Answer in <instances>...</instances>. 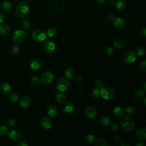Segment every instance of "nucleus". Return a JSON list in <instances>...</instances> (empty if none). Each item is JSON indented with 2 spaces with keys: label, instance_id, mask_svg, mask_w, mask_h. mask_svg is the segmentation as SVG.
Segmentation results:
<instances>
[{
  "label": "nucleus",
  "instance_id": "obj_16",
  "mask_svg": "<svg viewBox=\"0 0 146 146\" xmlns=\"http://www.w3.org/2000/svg\"><path fill=\"white\" fill-rule=\"evenodd\" d=\"M85 115L89 119H94L96 115V111L93 107L90 106L86 108Z\"/></svg>",
  "mask_w": 146,
  "mask_h": 146
},
{
  "label": "nucleus",
  "instance_id": "obj_26",
  "mask_svg": "<svg viewBox=\"0 0 146 146\" xmlns=\"http://www.w3.org/2000/svg\"><path fill=\"white\" fill-rule=\"evenodd\" d=\"M124 112L128 113L129 115H133L136 112V108L133 106H131L129 107H124Z\"/></svg>",
  "mask_w": 146,
  "mask_h": 146
},
{
  "label": "nucleus",
  "instance_id": "obj_44",
  "mask_svg": "<svg viewBox=\"0 0 146 146\" xmlns=\"http://www.w3.org/2000/svg\"><path fill=\"white\" fill-rule=\"evenodd\" d=\"M113 51V49L112 47H108L106 49V53L107 54H111Z\"/></svg>",
  "mask_w": 146,
  "mask_h": 146
},
{
  "label": "nucleus",
  "instance_id": "obj_8",
  "mask_svg": "<svg viewBox=\"0 0 146 146\" xmlns=\"http://www.w3.org/2000/svg\"><path fill=\"white\" fill-rule=\"evenodd\" d=\"M54 79V75L51 71H46L44 72L41 77L40 80L44 84H51Z\"/></svg>",
  "mask_w": 146,
  "mask_h": 146
},
{
  "label": "nucleus",
  "instance_id": "obj_53",
  "mask_svg": "<svg viewBox=\"0 0 146 146\" xmlns=\"http://www.w3.org/2000/svg\"><path fill=\"white\" fill-rule=\"evenodd\" d=\"M120 145H123V146H128V145H129V144H128V143H125V142H124V143H120Z\"/></svg>",
  "mask_w": 146,
  "mask_h": 146
},
{
  "label": "nucleus",
  "instance_id": "obj_34",
  "mask_svg": "<svg viewBox=\"0 0 146 146\" xmlns=\"http://www.w3.org/2000/svg\"><path fill=\"white\" fill-rule=\"evenodd\" d=\"M19 46L17 43L13 44L10 47V52L13 54H15L19 51Z\"/></svg>",
  "mask_w": 146,
  "mask_h": 146
},
{
  "label": "nucleus",
  "instance_id": "obj_50",
  "mask_svg": "<svg viewBox=\"0 0 146 146\" xmlns=\"http://www.w3.org/2000/svg\"><path fill=\"white\" fill-rule=\"evenodd\" d=\"M113 140L116 142V143H117L119 141H120V137L118 136V135H116L114 136L113 137Z\"/></svg>",
  "mask_w": 146,
  "mask_h": 146
},
{
  "label": "nucleus",
  "instance_id": "obj_20",
  "mask_svg": "<svg viewBox=\"0 0 146 146\" xmlns=\"http://www.w3.org/2000/svg\"><path fill=\"white\" fill-rule=\"evenodd\" d=\"M113 44L116 48H121L125 45V41L121 38H117L113 40Z\"/></svg>",
  "mask_w": 146,
  "mask_h": 146
},
{
  "label": "nucleus",
  "instance_id": "obj_4",
  "mask_svg": "<svg viewBox=\"0 0 146 146\" xmlns=\"http://www.w3.org/2000/svg\"><path fill=\"white\" fill-rule=\"evenodd\" d=\"M69 85L70 83L68 79L67 78L61 77L57 80L56 87L59 91L63 92L68 89Z\"/></svg>",
  "mask_w": 146,
  "mask_h": 146
},
{
  "label": "nucleus",
  "instance_id": "obj_31",
  "mask_svg": "<svg viewBox=\"0 0 146 146\" xmlns=\"http://www.w3.org/2000/svg\"><path fill=\"white\" fill-rule=\"evenodd\" d=\"M95 145L96 146H108V143L106 139L104 138H100L96 141Z\"/></svg>",
  "mask_w": 146,
  "mask_h": 146
},
{
  "label": "nucleus",
  "instance_id": "obj_42",
  "mask_svg": "<svg viewBox=\"0 0 146 146\" xmlns=\"http://www.w3.org/2000/svg\"><path fill=\"white\" fill-rule=\"evenodd\" d=\"M94 84H95V86L96 88H97L98 89H100L103 86V82L101 80H97L95 82Z\"/></svg>",
  "mask_w": 146,
  "mask_h": 146
},
{
  "label": "nucleus",
  "instance_id": "obj_15",
  "mask_svg": "<svg viewBox=\"0 0 146 146\" xmlns=\"http://www.w3.org/2000/svg\"><path fill=\"white\" fill-rule=\"evenodd\" d=\"M30 67L33 70L35 71H38L41 68L42 63L39 59L36 58H34L32 59L31 61Z\"/></svg>",
  "mask_w": 146,
  "mask_h": 146
},
{
  "label": "nucleus",
  "instance_id": "obj_6",
  "mask_svg": "<svg viewBox=\"0 0 146 146\" xmlns=\"http://www.w3.org/2000/svg\"><path fill=\"white\" fill-rule=\"evenodd\" d=\"M33 38L38 42H41L42 41H44L46 38V34L42 30H39V29H36L33 31L32 34H31Z\"/></svg>",
  "mask_w": 146,
  "mask_h": 146
},
{
  "label": "nucleus",
  "instance_id": "obj_28",
  "mask_svg": "<svg viewBox=\"0 0 146 146\" xmlns=\"http://www.w3.org/2000/svg\"><path fill=\"white\" fill-rule=\"evenodd\" d=\"M133 95L135 98L137 99H141L144 96V91L141 89H136L134 91Z\"/></svg>",
  "mask_w": 146,
  "mask_h": 146
},
{
  "label": "nucleus",
  "instance_id": "obj_38",
  "mask_svg": "<svg viewBox=\"0 0 146 146\" xmlns=\"http://www.w3.org/2000/svg\"><path fill=\"white\" fill-rule=\"evenodd\" d=\"M137 54L140 56H143L145 53V48L143 46H139L136 49Z\"/></svg>",
  "mask_w": 146,
  "mask_h": 146
},
{
  "label": "nucleus",
  "instance_id": "obj_19",
  "mask_svg": "<svg viewBox=\"0 0 146 146\" xmlns=\"http://www.w3.org/2000/svg\"><path fill=\"white\" fill-rule=\"evenodd\" d=\"M1 7L3 11H4L6 13H9L11 10V5L8 1L6 0L3 1L2 2Z\"/></svg>",
  "mask_w": 146,
  "mask_h": 146
},
{
  "label": "nucleus",
  "instance_id": "obj_40",
  "mask_svg": "<svg viewBox=\"0 0 146 146\" xmlns=\"http://www.w3.org/2000/svg\"><path fill=\"white\" fill-rule=\"evenodd\" d=\"M7 132V128L5 125H0V136H4Z\"/></svg>",
  "mask_w": 146,
  "mask_h": 146
},
{
  "label": "nucleus",
  "instance_id": "obj_43",
  "mask_svg": "<svg viewBox=\"0 0 146 146\" xmlns=\"http://www.w3.org/2000/svg\"><path fill=\"white\" fill-rule=\"evenodd\" d=\"M110 128L112 131H117L119 129V125L116 123H113L111 124Z\"/></svg>",
  "mask_w": 146,
  "mask_h": 146
},
{
  "label": "nucleus",
  "instance_id": "obj_47",
  "mask_svg": "<svg viewBox=\"0 0 146 146\" xmlns=\"http://www.w3.org/2000/svg\"><path fill=\"white\" fill-rule=\"evenodd\" d=\"M115 18V16L112 13H111L110 14H108V19L110 20V21H113L114 19Z\"/></svg>",
  "mask_w": 146,
  "mask_h": 146
},
{
  "label": "nucleus",
  "instance_id": "obj_39",
  "mask_svg": "<svg viewBox=\"0 0 146 146\" xmlns=\"http://www.w3.org/2000/svg\"><path fill=\"white\" fill-rule=\"evenodd\" d=\"M7 125L11 128L14 127L16 125V121L14 118H10L7 120Z\"/></svg>",
  "mask_w": 146,
  "mask_h": 146
},
{
  "label": "nucleus",
  "instance_id": "obj_49",
  "mask_svg": "<svg viewBox=\"0 0 146 146\" xmlns=\"http://www.w3.org/2000/svg\"><path fill=\"white\" fill-rule=\"evenodd\" d=\"M4 19H5L4 15H3V14L2 13V12L0 11V23H2V22H3Z\"/></svg>",
  "mask_w": 146,
  "mask_h": 146
},
{
  "label": "nucleus",
  "instance_id": "obj_32",
  "mask_svg": "<svg viewBox=\"0 0 146 146\" xmlns=\"http://www.w3.org/2000/svg\"><path fill=\"white\" fill-rule=\"evenodd\" d=\"M116 7L120 10H124L126 7V2L124 0H119L116 4Z\"/></svg>",
  "mask_w": 146,
  "mask_h": 146
},
{
  "label": "nucleus",
  "instance_id": "obj_52",
  "mask_svg": "<svg viewBox=\"0 0 146 146\" xmlns=\"http://www.w3.org/2000/svg\"><path fill=\"white\" fill-rule=\"evenodd\" d=\"M136 146H144V144L141 141H139L136 144Z\"/></svg>",
  "mask_w": 146,
  "mask_h": 146
},
{
  "label": "nucleus",
  "instance_id": "obj_45",
  "mask_svg": "<svg viewBox=\"0 0 146 146\" xmlns=\"http://www.w3.org/2000/svg\"><path fill=\"white\" fill-rule=\"evenodd\" d=\"M140 34L143 37H145L146 36V30L145 27H143L140 30Z\"/></svg>",
  "mask_w": 146,
  "mask_h": 146
},
{
  "label": "nucleus",
  "instance_id": "obj_2",
  "mask_svg": "<svg viewBox=\"0 0 146 146\" xmlns=\"http://www.w3.org/2000/svg\"><path fill=\"white\" fill-rule=\"evenodd\" d=\"M120 125L123 129L125 131H130L134 128L135 123L134 120L131 117L124 116L121 119Z\"/></svg>",
  "mask_w": 146,
  "mask_h": 146
},
{
  "label": "nucleus",
  "instance_id": "obj_7",
  "mask_svg": "<svg viewBox=\"0 0 146 146\" xmlns=\"http://www.w3.org/2000/svg\"><path fill=\"white\" fill-rule=\"evenodd\" d=\"M137 58V55L132 51H127L123 56V62L127 64L134 62Z\"/></svg>",
  "mask_w": 146,
  "mask_h": 146
},
{
  "label": "nucleus",
  "instance_id": "obj_56",
  "mask_svg": "<svg viewBox=\"0 0 146 146\" xmlns=\"http://www.w3.org/2000/svg\"><path fill=\"white\" fill-rule=\"evenodd\" d=\"M113 1H115V0H113Z\"/></svg>",
  "mask_w": 146,
  "mask_h": 146
},
{
  "label": "nucleus",
  "instance_id": "obj_25",
  "mask_svg": "<svg viewBox=\"0 0 146 146\" xmlns=\"http://www.w3.org/2000/svg\"><path fill=\"white\" fill-rule=\"evenodd\" d=\"M55 99L56 101L59 104H63L66 100V98L65 96V95L61 93V92H58L55 96Z\"/></svg>",
  "mask_w": 146,
  "mask_h": 146
},
{
  "label": "nucleus",
  "instance_id": "obj_17",
  "mask_svg": "<svg viewBox=\"0 0 146 146\" xmlns=\"http://www.w3.org/2000/svg\"><path fill=\"white\" fill-rule=\"evenodd\" d=\"M11 91V87L7 83H2L0 85V92L3 95H7Z\"/></svg>",
  "mask_w": 146,
  "mask_h": 146
},
{
  "label": "nucleus",
  "instance_id": "obj_35",
  "mask_svg": "<svg viewBox=\"0 0 146 146\" xmlns=\"http://www.w3.org/2000/svg\"><path fill=\"white\" fill-rule=\"evenodd\" d=\"M9 99H10V100L11 102L16 103V102H17L19 100V95L17 94H16V93H12L10 95Z\"/></svg>",
  "mask_w": 146,
  "mask_h": 146
},
{
  "label": "nucleus",
  "instance_id": "obj_24",
  "mask_svg": "<svg viewBox=\"0 0 146 146\" xmlns=\"http://www.w3.org/2000/svg\"><path fill=\"white\" fill-rule=\"evenodd\" d=\"M10 31V27L7 24H1L0 25V33L3 35L7 34Z\"/></svg>",
  "mask_w": 146,
  "mask_h": 146
},
{
  "label": "nucleus",
  "instance_id": "obj_51",
  "mask_svg": "<svg viewBox=\"0 0 146 146\" xmlns=\"http://www.w3.org/2000/svg\"><path fill=\"white\" fill-rule=\"evenodd\" d=\"M104 0H96V3L98 5H101L103 3Z\"/></svg>",
  "mask_w": 146,
  "mask_h": 146
},
{
  "label": "nucleus",
  "instance_id": "obj_22",
  "mask_svg": "<svg viewBox=\"0 0 146 146\" xmlns=\"http://www.w3.org/2000/svg\"><path fill=\"white\" fill-rule=\"evenodd\" d=\"M113 115L116 117H121L124 113V108L120 107H116L112 110Z\"/></svg>",
  "mask_w": 146,
  "mask_h": 146
},
{
  "label": "nucleus",
  "instance_id": "obj_27",
  "mask_svg": "<svg viewBox=\"0 0 146 146\" xmlns=\"http://www.w3.org/2000/svg\"><path fill=\"white\" fill-rule=\"evenodd\" d=\"M99 122L100 123V125H102V126L104 127H107L110 124V120L108 117L103 116H101L99 119Z\"/></svg>",
  "mask_w": 146,
  "mask_h": 146
},
{
  "label": "nucleus",
  "instance_id": "obj_9",
  "mask_svg": "<svg viewBox=\"0 0 146 146\" xmlns=\"http://www.w3.org/2000/svg\"><path fill=\"white\" fill-rule=\"evenodd\" d=\"M43 48L47 53L52 54L55 52L56 46L55 43L53 41L48 40L44 42L43 44Z\"/></svg>",
  "mask_w": 146,
  "mask_h": 146
},
{
  "label": "nucleus",
  "instance_id": "obj_11",
  "mask_svg": "<svg viewBox=\"0 0 146 146\" xmlns=\"http://www.w3.org/2000/svg\"><path fill=\"white\" fill-rule=\"evenodd\" d=\"M40 124L46 130L50 129L52 126V120L47 116H43L40 119Z\"/></svg>",
  "mask_w": 146,
  "mask_h": 146
},
{
  "label": "nucleus",
  "instance_id": "obj_21",
  "mask_svg": "<svg viewBox=\"0 0 146 146\" xmlns=\"http://www.w3.org/2000/svg\"><path fill=\"white\" fill-rule=\"evenodd\" d=\"M57 111H58L57 107L56 106H55L54 104H51V105L49 106L47 108V114L51 117L54 116L56 114Z\"/></svg>",
  "mask_w": 146,
  "mask_h": 146
},
{
  "label": "nucleus",
  "instance_id": "obj_3",
  "mask_svg": "<svg viewBox=\"0 0 146 146\" xmlns=\"http://www.w3.org/2000/svg\"><path fill=\"white\" fill-rule=\"evenodd\" d=\"M27 37L26 32L22 30H17L15 31L12 35L13 41L15 43H21L24 42Z\"/></svg>",
  "mask_w": 146,
  "mask_h": 146
},
{
  "label": "nucleus",
  "instance_id": "obj_12",
  "mask_svg": "<svg viewBox=\"0 0 146 146\" xmlns=\"http://www.w3.org/2000/svg\"><path fill=\"white\" fill-rule=\"evenodd\" d=\"M9 139L14 142L18 141L21 139V132L16 129H13L10 131L9 133Z\"/></svg>",
  "mask_w": 146,
  "mask_h": 146
},
{
  "label": "nucleus",
  "instance_id": "obj_5",
  "mask_svg": "<svg viewBox=\"0 0 146 146\" xmlns=\"http://www.w3.org/2000/svg\"><path fill=\"white\" fill-rule=\"evenodd\" d=\"M101 96L106 100L112 99L115 96L114 91L110 87H102L100 90Z\"/></svg>",
  "mask_w": 146,
  "mask_h": 146
},
{
  "label": "nucleus",
  "instance_id": "obj_1",
  "mask_svg": "<svg viewBox=\"0 0 146 146\" xmlns=\"http://www.w3.org/2000/svg\"><path fill=\"white\" fill-rule=\"evenodd\" d=\"M29 11V5L25 1L19 2L15 8V14L19 18H24Z\"/></svg>",
  "mask_w": 146,
  "mask_h": 146
},
{
  "label": "nucleus",
  "instance_id": "obj_48",
  "mask_svg": "<svg viewBox=\"0 0 146 146\" xmlns=\"http://www.w3.org/2000/svg\"><path fill=\"white\" fill-rule=\"evenodd\" d=\"M17 146H27V144L25 141H20L17 144Z\"/></svg>",
  "mask_w": 146,
  "mask_h": 146
},
{
  "label": "nucleus",
  "instance_id": "obj_18",
  "mask_svg": "<svg viewBox=\"0 0 146 146\" xmlns=\"http://www.w3.org/2000/svg\"><path fill=\"white\" fill-rule=\"evenodd\" d=\"M75 107L71 102H67L64 106V111L67 115H72L74 112Z\"/></svg>",
  "mask_w": 146,
  "mask_h": 146
},
{
  "label": "nucleus",
  "instance_id": "obj_14",
  "mask_svg": "<svg viewBox=\"0 0 146 146\" xmlns=\"http://www.w3.org/2000/svg\"><path fill=\"white\" fill-rule=\"evenodd\" d=\"M31 103V99L30 97L28 96H25L22 97L19 100V105L22 108H27L29 107Z\"/></svg>",
  "mask_w": 146,
  "mask_h": 146
},
{
  "label": "nucleus",
  "instance_id": "obj_13",
  "mask_svg": "<svg viewBox=\"0 0 146 146\" xmlns=\"http://www.w3.org/2000/svg\"><path fill=\"white\" fill-rule=\"evenodd\" d=\"M136 137L140 141H144L146 139V128L141 127L139 128L136 132Z\"/></svg>",
  "mask_w": 146,
  "mask_h": 146
},
{
  "label": "nucleus",
  "instance_id": "obj_41",
  "mask_svg": "<svg viewBox=\"0 0 146 146\" xmlns=\"http://www.w3.org/2000/svg\"><path fill=\"white\" fill-rule=\"evenodd\" d=\"M140 69L143 72H146V60L145 59H144L140 63Z\"/></svg>",
  "mask_w": 146,
  "mask_h": 146
},
{
  "label": "nucleus",
  "instance_id": "obj_54",
  "mask_svg": "<svg viewBox=\"0 0 146 146\" xmlns=\"http://www.w3.org/2000/svg\"><path fill=\"white\" fill-rule=\"evenodd\" d=\"M145 84H146V82H144V84H143V91H144V92H145V91H146Z\"/></svg>",
  "mask_w": 146,
  "mask_h": 146
},
{
  "label": "nucleus",
  "instance_id": "obj_10",
  "mask_svg": "<svg viewBox=\"0 0 146 146\" xmlns=\"http://www.w3.org/2000/svg\"><path fill=\"white\" fill-rule=\"evenodd\" d=\"M112 21V25L116 29L121 30L126 26V22L123 18H115Z\"/></svg>",
  "mask_w": 146,
  "mask_h": 146
},
{
  "label": "nucleus",
  "instance_id": "obj_36",
  "mask_svg": "<svg viewBox=\"0 0 146 146\" xmlns=\"http://www.w3.org/2000/svg\"><path fill=\"white\" fill-rule=\"evenodd\" d=\"M40 82V79L38 76H33L30 79V83L33 85H38Z\"/></svg>",
  "mask_w": 146,
  "mask_h": 146
},
{
  "label": "nucleus",
  "instance_id": "obj_55",
  "mask_svg": "<svg viewBox=\"0 0 146 146\" xmlns=\"http://www.w3.org/2000/svg\"><path fill=\"white\" fill-rule=\"evenodd\" d=\"M145 100H146V98L145 97H144V104L145 105L146 104V103H145Z\"/></svg>",
  "mask_w": 146,
  "mask_h": 146
},
{
  "label": "nucleus",
  "instance_id": "obj_46",
  "mask_svg": "<svg viewBox=\"0 0 146 146\" xmlns=\"http://www.w3.org/2000/svg\"><path fill=\"white\" fill-rule=\"evenodd\" d=\"M75 81L78 83H82L83 82V77L80 75L78 76L75 79Z\"/></svg>",
  "mask_w": 146,
  "mask_h": 146
},
{
  "label": "nucleus",
  "instance_id": "obj_30",
  "mask_svg": "<svg viewBox=\"0 0 146 146\" xmlns=\"http://www.w3.org/2000/svg\"><path fill=\"white\" fill-rule=\"evenodd\" d=\"M57 33V30L55 27H50L47 30V35L50 37H54Z\"/></svg>",
  "mask_w": 146,
  "mask_h": 146
},
{
  "label": "nucleus",
  "instance_id": "obj_29",
  "mask_svg": "<svg viewBox=\"0 0 146 146\" xmlns=\"http://www.w3.org/2000/svg\"><path fill=\"white\" fill-rule=\"evenodd\" d=\"M21 27L25 30H28L30 28V23L27 19H22L20 22Z\"/></svg>",
  "mask_w": 146,
  "mask_h": 146
},
{
  "label": "nucleus",
  "instance_id": "obj_23",
  "mask_svg": "<svg viewBox=\"0 0 146 146\" xmlns=\"http://www.w3.org/2000/svg\"><path fill=\"white\" fill-rule=\"evenodd\" d=\"M65 75H66V77L68 79H73L75 76V70L71 67L67 68L65 71Z\"/></svg>",
  "mask_w": 146,
  "mask_h": 146
},
{
  "label": "nucleus",
  "instance_id": "obj_33",
  "mask_svg": "<svg viewBox=\"0 0 146 146\" xmlns=\"http://www.w3.org/2000/svg\"><path fill=\"white\" fill-rule=\"evenodd\" d=\"M96 141V137L93 135H88L86 137V142L89 144H93Z\"/></svg>",
  "mask_w": 146,
  "mask_h": 146
},
{
  "label": "nucleus",
  "instance_id": "obj_37",
  "mask_svg": "<svg viewBox=\"0 0 146 146\" xmlns=\"http://www.w3.org/2000/svg\"><path fill=\"white\" fill-rule=\"evenodd\" d=\"M91 96L93 97V98H98L100 95V90L97 88H94L92 91H91Z\"/></svg>",
  "mask_w": 146,
  "mask_h": 146
}]
</instances>
